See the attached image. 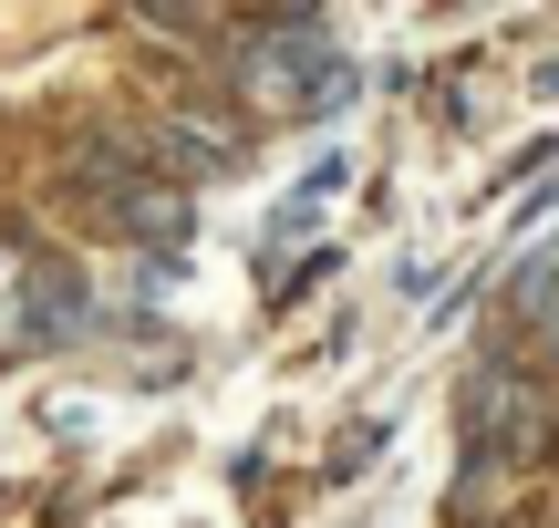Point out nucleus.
<instances>
[{"mask_svg": "<svg viewBox=\"0 0 559 528\" xmlns=\"http://www.w3.org/2000/svg\"><path fill=\"white\" fill-rule=\"evenodd\" d=\"M228 73H239V104H260V115H342V104L362 94V62H342L311 11L249 21L239 52H228Z\"/></svg>", "mask_w": 559, "mask_h": 528, "instance_id": "nucleus-1", "label": "nucleus"}, {"mask_svg": "<svg viewBox=\"0 0 559 528\" xmlns=\"http://www.w3.org/2000/svg\"><path fill=\"white\" fill-rule=\"evenodd\" d=\"M466 456H477V467H508V477L549 467V456H559L549 394L528 384V373H498V363H487L477 384H466Z\"/></svg>", "mask_w": 559, "mask_h": 528, "instance_id": "nucleus-2", "label": "nucleus"}, {"mask_svg": "<svg viewBox=\"0 0 559 528\" xmlns=\"http://www.w3.org/2000/svg\"><path fill=\"white\" fill-rule=\"evenodd\" d=\"M11 290H21V301H11L21 343H73V332H83V311H94V301H83V280H73L62 260H41V249L11 269Z\"/></svg>", "mask_w": 559, "mask_h": 528, "instance_id": "nucleus-3", "label": "nucleus"}, {"mask_svg": "<svg viewBox=\"0 0 559 528\" xmlns=\"http://www.w3.org/2000/svg\"><path fill=\"white\" fill-rule=\"evenodd\" d=\"M104 207H115V228L145 239V249H187L198 239V207H187V187H166V177H104Z\"/></svg>", "mask_w": 559, "mask_h": 528, "instance_id": "nucleus-4", "label": "nucleus"}, {"mask_svg": "<svg viewBox=\"0 0 559 528\" xmlns=\"http://www.w3.org/2000/svg\"><path fill=\"white\" fill-rule=\"evenodd\" d=\"M456 508H466V518H498V508H519V477H508V467H477V456H466V488H456Z\"/></svg>", "mask_w": 559, "mask_h": 528, "instance_id": "nucleus-5", "label": "nucleus"}, {"mask_svg": "<svg viewBox=\"0 0 559 528\" xmlns=\"http://www.w3.org/2000/svg\"><path fill=\"white\" fill-rule=\"evenodd\" d=\"M528 322H539V352H549V363H559V290H549V301H539V311H528Z\"/></svg>", "mask_w": 559, "mask_h": 528, "instance_id": "nucleus-6", "label": "nucleus"}]
</instances>
